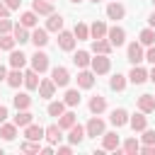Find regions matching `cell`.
<instances>
[{
    "instance_id": "f546056e",
    "label": "cell",
    "mask_w": 155,
    "mask_h": 155,
    "mask_svg": "<svg viewBox=\"0 0 155 155\" xmlns=\"http://www.w3.org/2000/svg\"><path fill=\"white\" fill-rule=\"evenodd\" d=\"M0 136H2L5 140H12V138L17 136V126H15V124H2V126H0Z\"/></svg>"
},
{
    "instance_id": "7a4b0ae2",
    "label": "cell",
    "mask_w": 155,
    "mask_h": 155,
    "mask_svg": "<svg viewBox=\"0 0 155 155\" xmlns=\"http://www.w3.org/2000/svg\"><path fill=\"white\" fill-rule=\"evenodd\" d=\"M90 65H92V70H94L97 75H102V73H107V70L111 68V61L107 58V53H99L97 58H92V63H90Z\"/></svg>"
},
{
    "instance_id": "d590c367",
    "label": "cell",
    "mask_w": 155,
    "mask_h": 155,
    "mask_svg": "<svg viewBox=\"0 0 155 155\" xmlns=\"http://www.w3.org/2000/svg\"><path fill=\"white\" fill-rule=\"evenodd\" d=\"M109 87H111V90H116V92H121V90L126 87V78L116 73V75H114V78L109 80Z\"/></svg>"
},
{
    "instance_id": "5bb4252c",
    "label": "cell",
    "mask_w": 155,
    "mask_h": 155,
    "mask_svg": "<svg viewBox=\"0 0 155 155\" xmlns=\"http://www.w3.org/2000/svg\"><path fill=\"white\" fill-rule=\"evenodd\" d=\"M128 80H131L133 85H143V82L148 80V73H145L143 68H138V65H133V70H131V75H128Z\"/></svg>"
},
{
    "instance_id": "ee69618b",
    "label": "cell",
    "mask_w": 155,
    "mask_h": 155,
    "mask_svg": "<svg viewBox=\"0 0 155 155\" xmlns=\"http://www.w3.org/2000/svg\"><path fill=\"white\" fill-rule=\"evenodd\" d=\"M143 143L155 145V131H145V133H143Z\"/></svg>"
},
{
    "instance_id": "4dcf8cb0",
    "label": "cell",
    "mask_w": 155,
    "mask_h": 155,
    "mask_svg": "<svg viewBox=\"0 0 155 155\" xmlns=\"http://www.w3.org/2000/svg\"><path fill=\"white\" fill-rule=\"evenodd\" d=\"M61 131H63L61 126H48V128H46V140H48V143H58V140L63 138Z\"/></svg>"
},
{
    "instance_id": "f907efd6",
    "label": "cell",
    "mask_w": 155,
    "mask_h": 155,
    "mask_svg": "<svg viewBox=\"0 0 155 155\" xmlns=\"http://www.w3.org/2000/svg\"><path fill=\"white\" fill-rule=\"evenodd\" d=\"M58 153H61V155H70V145H61Z\"/></svg>"
},
{
    "instance_id": "f35d334b",
    "label": "cell",
    "mask_w": 155,
    "mask_h": 155,
    "mask_svg": "<svg viewBox=\"0 0 155 155\" xmlns=\"http://www.w3.org/2000/svg\"><path fill=\"white\" fill-rule=\"evenodd\" d=\"M65 104H68V107L80 104V92H78V90H68V92H65Z\"/></svg>"
},
{
    "instance_id": "1f68e13d",
    "label": "cell",
    "mask_w": 155,
    "mask_h": 155,
    "mask_svg": "<svg viewBox=\"0 0 155 155\" xmlns=\"http://www.w3.org/2000/svg\"><path fill=\"white\" fill-rule=\"evenodd\" d=\"M104 150H119V136L116 133H104Z\"/></svg>"
},
{
    "instance_id": "4fadbf2b",
    "label": "cell",
    "mask_w": 155,
    "mask_h": 155,
    "mask_svg": "<svg viewBox=\"0 0 155 155\" xmlns=\"http://www.w3.org/2000/svg\"><path fill=\"white\" fill-rule=\"evenodd\" d=\"M31 44H34L36 48H39V46H46V44H48V34H46V29H39V27H36V29L31 31Z\"/></svg>"
},
{
    "instance_id": "b9f144b4",
    "label": "cell",
    "mask_w": 155,
    "mask_h": 155,
    "mask_svg": "<svg viewBox=\"0 0 155 155\" xmlns=\"http://www.w3.org/2000/svg\"><path fill=\"white\" fill-rule=\"evenodd\" d=\"M22 150L24 153H41V145H39V140H29L22 145Z\"/></svg>"
},
{
    "instance_id": "d6986e66",
    "label": "cell",
    "mask_w": 155,
    "mask_h": 155,
    "mask_svg": "<svg viewBox=\"0 0 155 155\" xmlns=\"http://www.w3.org/2000/svg\"><path fill=\"white\" fill-rule=\"evenodd\" d=\"M46 29H48V31H61V29H63V17H61V15H56V12H53V15H48Z\"/></svg>"
},
{
    "instance_id": "2e32d148",
    "label": "cell",
    "mask_w": 155,
    "mask_h": 155,
    "mask_svg": "<svg viewBox=\"0 0 155 155\" xmlns=\"http://www.w3.org/2000/svg\"><path fill=\"white\" fill-rule=\"evenodd\" d=\"M34 121V114H29L27 109H17V116H15V126H29Z\"/></svg>"
},
{
    "instance_id": "7402d4cb",
    "label": "cell",
    "mask_w": 155,
    "mask_h": 155,
    "mask_svg": "<svg viewBox=\"0 0 155 155\" xmlns=\"http://www.w3.org/2000/svg\"><path fill=\"white\" fill-rule=\"evenodd\" d=\"M107 31H109V29H107L104 22H94V24L90 27V36H92V39H104Z\"/></svg>"
},
{
    "instance_id": "603a6c76",
    "label": "cell",
    "mask_w": 155,
    "mask_h": 155,
    "mask_svg": "<svg viewBox=\"0 0 155 155\" xmlns=\"http://www.w3.org/2000/svg\"><path fill=\"white\" fill-rule=\"evenodd\" d=\"M15 39H17V44H27V41H31V34L27 31L24 24H17L15 27Z\"/></svg>"
},
{
    "instance_id": "4316f807",
    "label": "cell",
    "mask_w": 155,
    "mask_h": 155,
    "mask_svg": "<svg viewBox=\"0 0 155 155\" xmlns=\"http://www.w3.org/2000/svg\"><path fill=\"white\" fill-rule=\"evenodd\" d=\"M92 51H94V53H109V51H111V44L104 41V39H94V41H92Z\"/></svg>"
},
{
    "instance_id": "7bdbcfd3",
    "label": "cell",
    "mask_w": 155,
    "mask_h": 155,
    "mask_svg": "<svg viewBox=\"0 0 155 155\" xmlns=\"http://www.w3.org/2000/svg\"><path fill=\"white\" fill-rule=\"evenodd\" d=\"M12 29H15V27H12V22H10L7 17H0V36H2V34H10Z\"/></svg>"
},
{
    "instance_id": "9c48e42d",
    "label": "cell",
    "mask_w": 155,
    "mask_h": 155,
    "mask_svg": "<svg viewBox=\"0 0 155 155\" xmlns=\"http://www.w3.org/2000/svg\"><path fill=\"white\" fill-rule=\"evenodd\" d=\"M143 58H145V56H143V48H140V44H136V41H133V44H128V61L136 65V63H140Z\"/></svg>"
},
{
    "instance_id": "ffe728a7",
    "label": "cell",
    "mask_w": 155,
    "mask_h": 155,
    "mask_svg": "<svg viewBox=\"0 0 155 155\" xmlns=\"http://www.w3.org/2000/svg\"><path fill=\"white\" fill-rule=\"evenodd\" d=\"M39 82H41V80H39V73H36L34 68L24 73V85H27L29 90H36V87H39Z\"/></svg>"
},
{
    "instance_id": "484cf974",
    "label": "cell",
    "mask_w": 155,
    "mask_h": 155,
    "mask_svg": "<svg viewBox=\"0 0 155 155\" xmlns=\"http://www.w3.org/2000/svg\"><path fill=\"white\" fill-rule=\"evenodd\" d=\"M58 126L70 131V126H75V114H73V111H63L61 119H58Z\"/></svg>"
},
{
    "instance_id": "6f0895ef",
    "label": "cell",
    "mask_w": 155,
    "mask_h": 155,
    "mask_svg": "<svg viewBox=\"0 0 155 155\" xmlns=\"http://www.w3.org/2000/svg\"><path fill=\"white\" fill-rule=\"evenodd\" d=\"M48 2H51V0H48Z\"/></svg>"
},
{
    "instance_id": "277c9868",
    "label": "cell",
    "mask_w": 155,
    "mask_h": 155,
    "mask_svg": "<svg viewBox=\"0 0 155 155\" xmlns=\"http://www.w3.org/2000/svg\"><path fill=\"white\" fill-rule=\"evenodd\" d=\"M24 138L27 140H41V138H46V128L36 126V124H29V126H24Z\"/></svg>"
},
{
    "instance_id": "db71d44e",
    "label": "cell",
    "mask_w": 155,
    "mask_h": 155,
    "mask_svg": "<svg viewBox=\"0 0 155 155\" xmlns=\"http://www.w3.org/2000/svg\"><path fill=\"white\" fill-rule=\"evenodd\" d=\"M148 22H150V24H153V27H155V12H153V15H150V19H148Z\"/></svg>"
},
{
    "instance_id": "7c38bea8",
    "label": "cell",
    "mask_w": 155,
    "mask_h": 155,
    "mask_svg": "<svg viewBox=\"0 0 155 155\" xmlns=\"http://www.w3.org/2000/svg\"><path fill=\"white\" fill-rule=\"evenodd\" d=\"M107 15H109V19H121L126 15V10H124L121 2H109L107 5Z\"/></svg>"
},
{
    "instance_id": "7dc6e473",
    "label": "cell",
    "mask_w": 155,
    "mask_h": 155,
    "mask_svg": "<svg viewBox=\"0 0 155 155\" xmlns=\"http://www.w3.org/2000/svg\"><path fill=\"white\" fill-rule=\"evenodd\" d=\"M5 5H7L10 10H17V7L22 5V0H5Z\"/></svg>"
},
{
    "instance_id": "ab89813d",
    "label": "cell",
    "mask_w": 155,
    "mask_h": 155,
    "mask_svg": "<svg viewBox=\"0 0 155 155\" xmlns=\"http://www.w3.org/2000/svg\"><path fill=\"white\" fill-rule=\"evenodd\" d=\"M63 111H65V102H51L48 104V114L51 116H61Z\"/></svg>"
},
{
    "instance_id": "8d00e7d4",
    "label": "cell",
    "mask_w": 155,
    "mask_h": 155,
    "mask_svg": "<svg viewBox=\"0 0 155 155\" xmlns=\"http://www.w3.org/2000/svg\"><path fill=\"white\" fill-rule=\"evenodd\" d=\"M140 44L143 46H153L155 44V31L153 29H143L140 31Z\"/></svg>"
},
{
    "instance_id": "74e56055",
    "label": "cell",
    "mask_w": 155,
    "mask_h": 155,
    "mask_svg": "<svg viewBox=\"0 0 155 155\" xmlns=\"http://www.w3.org/2000/svg\"><path fill=\"white\" fill-rule=\"evenodd\" d=\"M124 153H128V155H136V153H140V145H138V140H136V138H128V140L124 143Z\"/></svg>"
},
{
    "instance_id": "e0dca14e",
    "label": "cell",
    "mask_w": 155,
    "mask_h": 155,
    "mask_svg": "<svg viewBox=\"0 0 155 155\" xmlns=\"http://www.w3.org/2000/svg\"><path fill=\"white\" fill-rule=\"evenodd\" d=\"M128 124H131V128H133V131H145L148 119H145V116H143V111H140V114H133V116L128 119Z\"/></svg>"
},
{
    "instance_id": "30bf717a",
    "label": "cell",
    "mask_w": 155,
    "mask_h": 155,
    "mask_svg": "<svg viewBox=\"0 0 155 155\" xmlns=\"http://www.w3.org/2000/svg\"><path fill=\"white\" fill-rule=\"evenodd\" d=\"M53 92H56V82H53V80H41V82H39V94H41L44 99H51Z\"/></svg>"
},
{
    "instance_id": "52a82bcc",
    "label": "cell",
    "mask_w": 155,
    "mask_h": 155,
    "mask_svg": "<svg viewBox=\"0 0 155 155\" xmlns=\"http://www.w3.org/2000/svg\"><path fill=\"white\" fill-rule=\"evenodd\" d=\"M58 46L63 48V51H73V46H75V34H70V31H58Z\"/></svg>"
},
{
    "instance_id": "6da1fadb",
    "label": "cell",
    "mask_w": 155,
    "mask_h": 155,
    "mask_svg": "<svg viewBox=\"0 0 155 155\" xmlns=\"http://www.w3.org/2000/svg\"><path fill=\"white\" fill-rule=\"evenodd\" d=\"M31 68H34L36 73H46V70H48V56L36 48V53L31 56Z\"/></svg>"
},
{
    "instance_id": "ba28073f",
    "label": "cell",
    "mask_w": 155,
    "mask_h": 155,
    "mask_svg": "<svg viewBox=\"0 0 155 155\" xmlns=\"http://www.w3.org/2000/svg\"><path fill=\"white\" fill-rule=\"evenodd\" d=\"M138 109H140L143 114L155 111V97H153V94H140V97H138Z\"/></svg>"
},
{
    "instance_id": "681fc988",
    "label": "cell",
    "mask_w": 155,
    "mask_h": 155,
    "mask_svg": "<svg viewBox=\"0 0 155 155\" xmlns=\"http://www.w3.org/2000/svg\"><path fill=\"white\" fill-rule=\"evenodd\" d=\"M5 119H7V107H2V104H0V124H2Z\"/></svg>"
},
{
    "instance_id": "e575fe53",
    "label": "cell",
    "mask_w": 155,
    "mask_h": 155,
    "mask_svg": "<svg viewBox=\"0 0 155 155\" xmlns=\"http://www.w3.org/2000/svg\"><path fill=\"white\" fill-rule=\"evenodd\" d=\"M15 44H17L15 36H10V34H2V36H0V51H12Z\"/></svg>"
},
{
    "instance_id": "3957f363",
    "label": "cell",
    "mask_w": 155,
    "mask_h": 155,
    "mask_svg": "<svg viewBox=\"0 0 155 155\" xmlns=\"http://www.w3.org/2000/svg\"><path fill=\"white\" fill-rule=\"evenodd\" d=\"M85 133L87 136H92V138H97V136H104V121L102 119H90L87 121V126H85Z\"/></svg>"
},
{
    "instance_id": "cb8c5ba5",
    "label": "cell",
    "mask_w": 155,
    "mask_h": 155,
    "mask_svg": "<svg viewBox=\"0 0 155 155\" xmlns=\"http://www.w3.org/2000/svg\"><path fill=\"white\" fill-rule=\"evenodd\" d=\"M73 63H75L78 68H87V65L92 63V58H90V53H87V51H78V53L73 56Z\"/></svg>"
},
{
    "instance_id": "9a60e30c",
    "label": "cell",
    "mask_w": 155,
    "mask_h": 155,
    "mask_svg": "<svg viewBox=\"0 0 155 155\" xmlns=\"http://www.w3.org/2000/svg\"><path fill=\"white\" fill-rule=\"evenodd\" d=\"M111 124L119 128V126H126L128 124V114H126V109H114L111 111Z\"/></svg>"
},
{
    "instance_id": "60d3db41",
    "label": "cell",
    "mask_w": 155,
    "mask_h": 155,
    "mask_svg": "<svg viewBox=\"0 0 155 155\" xmlns=\"http://www.w3.org/2000/svg\"><path fill=\"white\" fill-rule=\"evenodd\" d=\"M36 22H39V19H36V12H34V10L22 15V24H24V27H36Z\"/></svg>"
},
{
    "instance_id": "816d5d0a",
    "label": "cell",
    "mask_w": 155,
    "mask_h": 155,
    "mask_svg": "<svg viewBox=\"0 0 155 155\" xmlns=\"http://www.w3.org/2000/svg\"><path fill=\"white\" fill-rule=\"evenodd\" d=\"M0 80H7V70H5L2 65H0Z\"/></svg>"
},
{
    "instance_id": "f6af8a7d",
    "label": "cell",
    "mask_w": 155,
    "mask_h": 155,
    "mask_svg": "<svg viewBox=\"0 0 155 155\" xmlns=\"http://www.w3.org/2000/svg\"><path fill=\"white\" fill-rule=\"evenodd\" d=\"M140 153H143V155H155V145H148V143H145V145L140 148Z\"/></svg>"
},
{
    "instance_id": "8992f818",
    "label": "cell",
    "mask_w": 155,
    "mask_h": 155,
    "mask_svg": "<svg viewBox=\"0 0 155 155\" xmlns=\"http://www.w3.org/2000/svg\"><path fill=\"white\" fill-rule=\"evenodd\" d=\"M107 36H109V44H111V46H121V44L126 41V31H124L121 27H111V29L107 31Z\"/></svg>"
},
{
    "instance_id": "d4e9b609",
    "label": "cell",
    "mask_w": 155,
    "mask_h": 155,
    "mask_svg": "<svg viewBox=\"0 0 155 155\" xmlns=\"http://www.w3.org/2000/svg\"><path fill=\"white\" fill-rule=\"evenodd\" d=\"M24 63H27V56H24L22 51H12V53H10V65H12V68H19V70H22Z\"/></svg>"
},
{
    "instance_id": "44dd1931",
    "label": "cell",
    "mask_w": 155,
    "mask_h": 155,
    "mask_svg": "<svg viewBox=\"0 0 155 155\" xmlns=\"http://www.w3.org/2000/svg\"><path fill=\"white\" fill-rule=\"evenodd\" d=\"M104 109H107V99H104V97L97 94V97L90 99V111H92V114H102Z\"/></svg>"
},
{
    "instance_id": "c3c4849f",
    "label": "cell",
    "mask_w": 155,
    "mask_h": 155,
    "mask_svg": "<svg viewBox=\"0 0 155 155\" xmlns=\"http://www.w3.org/2000/svg\"><path fill=\"white\" fill-rule=\"evenodd\" d=\"M10 15V7L5 5V0H0V17H7Z\"/></svg>"
},
{
    "instance_id": "11a10c76",
    "label": "cell",
    "mask_w": 155,
    "mask_h": 155,
    "mask_svg": "<svg viewBox=\"0 0 155 155\" xmlns=\"http://www.w3.org/2000/svg\"><path fill=\"white\" fill-rule=\"evenodd\" d=\"M70 2H82V0H70Z\"/></svg>"
},
{
    "instance_id": "f1b7e54d",
    "label": "cell",
    "mask_w": 155,
    "mask_h": 155,
    "mask_svg": "<svg viewBox=\"0 0 155 155\" xmlns=\"http://www.w3.org/2000/svg\"><path fill=\"white\" fill-rule=\"evenodd\" d=\"M78 85H80V87H85V90H87V87H92V85H94V75H92V73H87V70H82V73L78 75Z\"/></svg>"
},
{
    "instance_id": "8fae6325",
    "label": "cell",
    "mask_w": 155,
    "mask_h": 155,
    "mask_svg": "<svg viewBox=\"0 0 155 155\" xmlns=\"http://www.w3.org/2000/svg\"><path fill=\"white\" fill-rule=\"evenodd\" d=\"M31 10H34L36 15H53V5H51L48 0H34V2H31Z\"/></svg>"
},
{
    "instance_id": "9f6ffc18",
    "label": "cell",
    "mask_w": 155,
    "mask_h": 155,
    "mask_svg": "<svg viewBox=\"0 0 155 155\" xmlns=\"http://www.w3.org/2000/svg\"><path fill=\"white\" fill-rule=\"evenodd\" d=\"M92 2H99V0H92Z\"/></svg>"
},
{
    "instance_id": "bcb514c9",
    "label": "cell",
    "mask_w": 155,
    "mask_h": 155,
    "mask_svg": "<svg viewBox=\"0 0 155 155\" xmlns=\"http://www.w3.org/2000/svg\"><path fill=\"white\" fill-rule=\"evenodd\" d=\"M145 61H150V63L155 65V46H150V48H148V53H145Z\"/></svg>"
},
{
    "instance_id": "836d02e7",
    "label": "cell",
    "mask_w": 155,
    "mask_h": 155,
    "mask_svg": "<svg viewBox=\"0 0 155 155\" xmlns=\"http://www.w3.org/2000/svg\"><path fill=\"white\" fill-rule=\"evenodd\" d=\"M29 104H31V97L29 94H24V92L15 94V107L17 109H29Z\"/></svg>"
},
{
    "instance_id": "ac0fdd59",
    "label": "cell",
    "mask_w": 155,
    "mask_h": 155,
    "mask_svg": "<svg viewBox=\"0 0 155 155\" xmlns=\"http://www.w3.org/2000/svg\"><path fill=\"white\" fill-rule=\"evenodd\" d=\"M85 136H87V133H85V128H82L80 124H75V126H70V133H68V140H70V143L75 145V143H80V140H82Z\"/></svg>"
},
{
    "instance_id": "5b68a950",
    "label": "cell",
    "mask_w": 155,
    "mask_h": 155,
    "mask_svg": "<svg viewBox=\"0 0 155 155\" xmlns=\"http://www.w3.org/2000/svg\"><path fill=\"white\" fill-rule=\"evenodd\" d=\"M51 80L56 82V87H65V85L70 82V73H68L65 68H53V73H51Z\"/></svg>"
},
{
    "instance_id": "f5cc1de1",
    "label": "cell",
    "mask_w": 155,
    "mask_h": 155,
    "mask_svg": "<svg viewBox=\"0 0 155 155\" xmlns=\"http://www.w3.org/2000/svg\"><path fill=\"white\" fill-rule=\"evenodd\" d=\"M148 78H150V80L155 82V65H153V70H150V75H148Z\"/></svg>"
},
{
    "instance_id": "83f0119b",
    "label": "cell",
    "mask_w": 155,
    "mask_h": 155,
    "mask_svg": "<svg viewBox=\"0 0 155 155\" xmlns=\"http://www.w3.org/2000/svg\"><path fill=\"white\" fill-rule=\"evenodd\" d=\"M22 82H24V75L19 73V68H15V70L7 75V85H10V87H19Z\"/></svg>"
},
{
    "instance_id": "680465c9",
    "label": "cell",
    "mask_w": 155,
    "mask_h": 155,
    "mask_svg": "<svg viewBox=\"0 0 155 155\" xmlns=\"http://www.w3.org/2000/svg\"><path fill=\"white\" fill-rule=\"evenodd\" d=\"M153 2H155V0H153Z\"/></svg>"
},
{
    "instance_id": "d6a6232c",
    "label": "cell",
    "mask_w": 155,
    "mask_h": 155,
    "mask_svg": "<svg viewBox=\"0 0 155 155\" xmlns=\"http://www.w3.org/2000/svg\"><path fill=\"white\" fill-rule=\"evenodd\" d=\"M73 34H75V39H78V41H82V39H87V36H90V27H87V24H82V22H78V24H75V29H73Z\"/></svg>"
}]
</instances>
